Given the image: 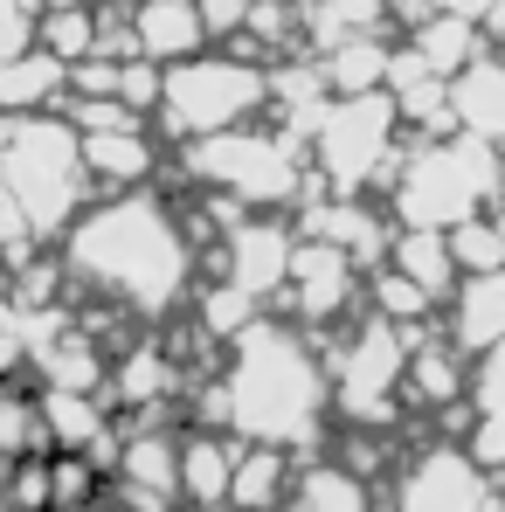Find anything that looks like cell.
Wrapping results in <instances>:
<instances>
[{"label":"cell","instance_id":"obj_18","mask_svg":"<svg viewBox=\"0 0 505 512\" xmlns=\"http://www.w3.org/2000/svg\"><path fill=\"white\" fill-rule=\"evenodd\" d=\"M291 499V450L284 443H250L243 457H236V492H229V506L236 512H270Z\"/></svg>","mask_w":505,"mask_h":512},{"label":"cell","instance_id":"obj_17","mask_svg":"<svg viewBox=\"0 0 505 512\" xmlns=\"http://www.w3.org/2000/svg\"><path fill=\"white\" fill-rule=\"evenodd\" d=\"M395 270H409L429 298H450L464 284V263H457L450 229H395Z\"/></svg>","mask_w":505,"mask_h":512},{"label":"cell","instance_id":"obj_12","mask_svg":"<svg viewBox=\"0 0 505 512\" xmlns=\"http://www.w3.org/2000/svg\"><path fill=\"white\" fill-rule=\"evenodd\" d=\"M450 340L464 346V353H492V346H505V270H478V277L457 284Z\"/></svg>","mask_w":505,"mask_h":512},{"label":"cell","instance_id":"obj_11","mask_svg":"<svg viewBox=\"0 0 505 512\" xmlns=\"http://www.w3.org/2000/svg\"><path fill=\"white\" fill-rule=\"evenodd\" d=\"M291 256H298V243L277 222H243V229H229V284L263 298V291L291 284Z\"/></svg>","mask_w":505,"mask_h":512},{"label":"cell","instance_id":"obj_28","mask_svg":"<svg viewBox=\"0 0 505 512\" xmlns=\"http://www.w3.org/2000/svg\"><path fill=\"white\" fill-rule=\"evenodd\" d=\"M409 388H416V402H450V395L464 388L457 346H429V340H416V353H409Z\"/></svg>","mask_w":505,"mask_h":512},{"label":"cell","instance_id":"obj_6","mask_svg":"<svg viewBox=\"0 0 505 512\" xmlns=\"http://www.w3.org/2000/svg\"><path fill=\"white\" fill-rule=\"evenodd\" d=\"M187 173L208 180V187H229L236 201H305V167H298V139L291 132H208L194 153H187Z\"/></svg>","mask_w":505,"mask_h":512},{"label":"cell","instance_id":"obj_1","mask_svg":"<svg viewBox=\"0 0 505 512\" xmlns=\"http://www.w3.org/2000/svg\"><path fill=\"white\" fill-rule=\"evenodd\" d=\"M70 277H84L97 291L125 298L132 312H167L187 291V236L173 229V215L146 194H118L104 208H90L70 229Z\"/></svg>","mask_w":505,"mask_h":512},{"label":"cell","instance_id":"obj_10","mask_svg":"<svg viewBox=\"0 0 505 512\" xmlns=\"http://www.w3.org/2000/svg\"><path fill=\"white\" fill-rule=\"evenodd\" d=\"M346 298H353V250L305 236L298 256H291V305H298L305 319H333Z\"/></svg>","mask_w":505,"mask_h":512},{"label":"cell","instance_id":"obj_36","mask_svg":"<svg viewBox=\"0 0 505 512\" xmlns=\"http://www.w3.org/2000/svg\"><path fill=\"white\" fill-rule=\"evenodd\" d=\"M436 7H450V14H471V21H485L499 0H436Z\"/></svg>","mask_w":505,"mask_h":512},{"label":"cell","instance_id":"obj_23","mask_svg":"<svg viewBox=\"0 0 505 512\" xmlns=\"http://www.w3.org/2000/svg\"><path fill=\"white\" fill-rule=\"evenodd\" d=\"M42 423H49V443H63V450L104 443V409L90 402V388H49L42 395Z\"/></svg>","mask_w":505,"mask_h":512},{"label":"cell","instance_id":"obj_3","mask_svg":"<svg viewBox=\"0 0 505 512\" xmlns=\"http://www.w3.org/2000/svg\"><path fill=\"white\" fill-rule=\"evenodd\" d=\"M505 160L499 139H478V132H450V139H429L422 153H409L388 194H395V215L402 229H457L471 215H485V201L505 194Z\"/></svg>","mask_w":505,"mask_h":512},{"label":"cell","instance_id":"obj_32","mask_svg":"<svg viewBox=\"0 0 505 512\" xmlns=\"http://www.w3.org/2000/svg\"><path fill=\"white\" fill-rule=\"evenodd\" d=\"M429 305H436V298L422 291V284L409 277V270H388V277H374V312H381V319L409 326V319H422Z\"/></svg>","mask_w":505,"mask_h":512},{"label":"cell","instance_id":"obj_9","mask_svg":"<svg viewBox=\"0 0 505 512\" xmlns=\"http://www.w3.org/2000/svg\"><path fill=\"white\" fill-rule=\"evenodd\" d=\"M402 512H485V478L464 450H429L402 478Z\"/></svg>","mask_w":505,"mask_h":512},{"label":"cell","instance_id":"obj_34","mask_svg":"<svg viewBox=\"0 0 505 512\" xmlns=\"http://www.w3.org/2000/svg\"><path fill=\"white\" fill-rule=\"evenodd\" d=\"M118 97H125L132 111H146V104H160V97H167V77L153 70V56H132V63H125V77H118Z\"/></svg>","mask_w":505,"mask_h":512},{"label":"cell","instance_id":"obj_8","mask_svg":"<svg viewBox=\"0 0 505 512\" xmlns=\"http://www.w3.org/2000/svg\"><path fill=\"white\" fill-rule=\"evenodd\" d=\"M256 104H270V70L222 63V56H208V63H201V56L173 63V70H167V97H160L167 125H173V132H194V139L243 125Z\"/></svg>","mask_w":505,"mask_h":512},{"label":"cell","instance_id":"obj_15","mask_svg":"<svg viewBox=\"0 0 505 512\" xmlns=\"http://www.w3.org/2000/svg\"><path fill=\"white\" fill-rule=\"evenodd\" d=\"M70 90V63L56 49H21V56H0V111H42Z\"/></svg>","mask_w":505,"mask_h":512},{"label":"cell","instance_id":"obj_25","mask_svg":"<svg viewBox=\"0 0 505 512\" xmlns=\"http://www.w3.org/2000/svg\"><path fill=\"white\" fill-rule=\"evenodd\" d=\"M298 512H374V506H367L360 471L319 464V471H305V478H298Z\"/></svg>","mask_w":505,"mask_h":512},{"label":"cell","instance_id":"obj_13","mask_svg":"<svg viewBox=\"0 0 505 512\" xmlns=\"http://www.w3.org/2000/svg\"><path fill=\"white\" fill-rule=\"evenodd\" d=\"M132 28H139V49L153 63H187L201 42H215L208 21H201V0H146Z\"/></svg>","mask_w":505,"mask_h":512},{"label":"cell","instance_id":"obj_16","mask_svg":"<svg viewBox=\"0 0 505 512\" xmlns=\"http://www.w3.org/2000/svg\"><path fill=\"white\" fill-rule=\"evenodd\" d=\"M450 104H457V125L478 132V139H505V56H478L471 70L450 77Z\"/></svg>","mask_w":505,"mask_h":512},{"label":"cell","instance_id":"obj_35","mask_svg":"<svg viewBox=\"0 0 505 512\" xmlns=\"http://www.w3.org/2000/svg\"><path fill=\"white\" fill-rule=\"evenodd\" d=\"M250 7L256 0H201V21H208V35H236V28H250Z\"/></svg>","mask_w":505,"mask_h":512},{"label":"cell","instance_id":"obj_26","mask_svg":"<svg viewBox=\"0 0 505 512\" xmlns=\"http://www.w3.org/2000/svg\"><path fill=\"white\" fill-rule=\"evenodd\" d=\"M167 388H173V353H160V346H132L125 367H118V402L146 409V402H160Z\"/></svg>","mask_w":505,"mask_h":512},{"label":"cell","instance_id":"obj_7","mask_svg":"<svg viewBox=\"0 0 505 512\" xmlns=\"http://www.w3.org/2000/svg\"><path fill=\"white\" fill-rule=\"evenodd\" d=\"M416 326H395L374 312V326H360L346 346H326V374L333 395L353 423H395V395L409 388V353H416Z\"/></svg>","mask_w":505,"mask_h":512},{"label":"cell","instance_id":"obj_5","mask_svg":"<svg viewBox=\"0 0 505 512\" xmlns=\"http://www.w3.org/2000/svg\"><path fill=\"white\" fill-rule=\"evenodd\" d=\"M395 125H402V104H395V90H367V97H339L326 104V118H319V173H326V187L333 194H360V187H388L395 180Z\"/></svg>","mask_w":505,"mask_h":512},{"label":"cell","instance_id":"obj_38","mask_svg":"<svg viewBox=\"0 0 505 512\" xmlns=\"http://www.w3.org/2000/svg\"><path fill=\"white\" fill-rule=\"evenodd\" d=\"M49 7H84V0H49Z\"/></svg>","mask_w":505,"mask_h":512},{"label":"cell","instance_id":"obj_27","mask_svg":"<svg viewBox=\"0 0 505 512\" xmlns=\"http://www.w3.org/2000/svg\"><path fill=\"white\" fill-rule=\"evenodd\" d=\"M97 28H104V14H90V7H49L42 49H56L63 63H84V56H97Z\"/></svg>","mask_w":505,"mask_h":512},{"label":"cell","instance_id":"obj_2","mask_svg":"<svg viewBox=\"0 0 505 512\" xmlns=\"http://www.w3.org/2000/svg\"><path fill=\"white\" fill-rule=\"evenodd\" d=\"M326 367L319 353L277 326H250L236 340V367H229V395H236V429L250 443H284L305 450L319 436V409H326Z\"/></svg>","mask_w":505,"mask_h":512},{"label":"cell","instance_id":"obj_22","mask_svg":"<svg viewBox=\"0 0 505 512\" xmlns=\"http://www.w3.org/2000/svg\"><path fill=\"white\" fill-rule=\"evenodd\" d=\"M118 478L132 492H153V499H180V443L173 436H132L125 457H118Z\"/></svg>","mask_w":505,"mask_h":512},{"label":"cell","instance_id":"obj_37","mask_svg":"<svg viewBox=\"0 0 505 512\" xmlns=\"http://www.w3.org/2000/svg\"><path fill=\"white\" fill-rule=\"evenodd\" d=\"M97 7H111V14H139L146 0H97Z\"/></svg>","mask_w":505,"mask_h":512},{"label":"cell","instance_id":"obj_31","mask_svg":"<svg viewBox=\"0 0 505 512\" xmlns=\"http://www.w3.org/2000/svg\"><path fill=\"white\" fill-rule=\"evenodd\" d=\"M201 326H208V340H215V333L243 340V333L256 326V291H243V284H222V291H208V298H201Z\"/></svg>","mask_w":505,"mask_h":512},{"label":"cell","instance_id":"obj_14","mask_svg":"<svg viewBox=\"0 0 505 512\" xmlns=\"http://www.w3.org/2000/svg\"><path fill=\"white\" fill-rule=\"evenodd\" d=\"M236 443H222V436H187L180 443V499L201 512L229 506V492H236Z\"/></svg>","mask_w":505,"mask_h":512},{"label":"cell","instance_id":"obj_4","mask_svg":"<svg viewBox=\"0 0 505 512\" xmlns=\"http://www.w3.org/2000/svg\"><path fill=\"white\" fill-rule=\"evenodd\" d=\"M0 187L28 208L35 236H63L90 187L84 132L63 125V118H21L14 111L0 125Z\"/></svg>","mask_w":505,"mask_h":512},{"label":"cell","instance_id":"obj_29","mask_svg":"<svg viewBox=\"0 0 505 512\" xmlns=\"http://www.w3.org/2000/svg\"><path fill=\"white\" fill-rule=\"evenodd\" d=\"M450 243H457L464 277H478V270H505V222H492V215L457 222V229H450Z\"/></svg>","mask_w":505,"mask_h":512},{"label":"cell","instance_id":"obj_33","mask_svg":"<svg viewBox=\"0 0 505 512\" xmlns=\"http://www.w3.org/2000/svg\"><path fill=\"white\" fill-rule=\"evenodd\" d=\"M7 506L14 512H49L56 506V471L42 457H21L14 464V485H7Z\"/></svg>","mask_w":505,"mask_h":512},{"label":"cell","instance_id":"obj_21","mask_svg":"<svg viewBox=\"0 0 505 512\" xmlns=\"http://www.w3.org/2000/svg\"><path fill=\"white\" fill-rule=\"evenodd\" d=\"M416 49H422V63H429L436 77H457V70H471V63H478V21H471V14H450V7H436V14L416 28Z\"/></svg>","mask_w":505,"mask_h":512},{"label":"cell","instance_id":"obj_19","mask_svg":"<svg viewBox=\"0 0 505 512\" xmlns=\"http://www.w3.org/2000/svg\"><path fill=\"white\" fill-rule=\"evenodd\" d=\"M388 63H395V49H388V42H374V35H346V42H333V49L319 56V70H326L333 97L388 90Z\"/></svg>","mask_w":505,"mask_h":512},{"label":"cell","instance_id":"obj_20","mask_svg":"<svg viewBox=\"0 0 505 512\" xmlns=\"http://www.w3.org/2000/svg\"><path fill=\"white\" fill-rule=\"evenodd\" d=\"M84 167L104 187H139L153 173V146L146 132H84Z\"/></svg>","mask_w":505,"mask_h":512},{"label":"cell","instance_id":"obj_30","mask_svg":"<svg viewBox=\"0 0 505 512\" xmlns=\"http://www.w3.org/2000/svg\"><path fill=\"white\" fill-rule=\"evenodd\" d=\"M0 450H7V457L49 450V423H42V402H28V395H0Z\"/></svg>","mask_w":505,"mask_h":512},{"label":"cell","instance_id":"obj_24","mask_svg":"<svg viewBox=\"0 0 505 512\" xmlns=\"http://www.w3.org/2000/svg\"><path fill=\"white\" fill-rule=\"evenodd\" d=\"M298 14H305V35L333 49V42H346V35H374L381 14H388V0H305Z\"/></svg>","mask_w":505,"mask_h":512}]
</instances>
